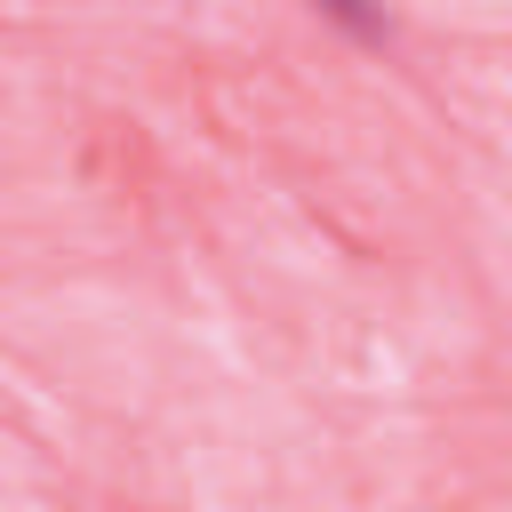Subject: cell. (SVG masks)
<instances>
[{
  "label": "cell",
  "instance_id": "1",
  "mask_svg": "<svg viewBox=\"0 0 512 512\" xmlns=\"http://www.w3.org/2000/svg\"><path fill=\"white\" fill-rule=\"evenodd\" d=\"M328 24H344L352 40H384L392 32V16H384V0H312Z\"/></svg>",
  "mask_w": 512,
  "mask_h": 512
}]
</instances>
